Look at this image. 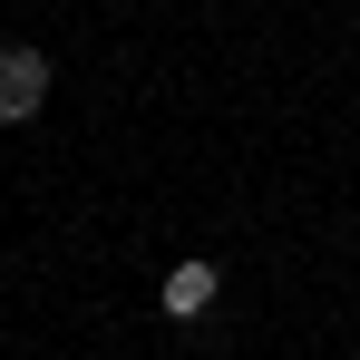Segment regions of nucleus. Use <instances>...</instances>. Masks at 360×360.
Listing matches in <instances>:
<instances>
[{"label":"nucleus","mask_w":360,"mask_h":360,"mask_svg":"<svg viewBox=\"0 0 360 360\" xmlns=\"http://www.w3.org/2000/svg\"><path fill=\"white\" fill-rule=\"evenodd\" d=\"M214 292H224V273H214V263H205V253H185L176 273H166V311H176V321H205V311H214Z\"/></svg>","instance_id":"2"},{"label":"nucleus","mask_w":360,"mask_h":360,"mask_svg":"<svg viewBox=\"0 0 360 360\" xmlns=\"http://www.w3.org/2000/svg\"><path fill=\"white\" fill-rule=\"evenodd\" d=\"M49 98V59L39 49H0V127H30Z\"/></svg>","instance_id":"1"}]
</instances>
